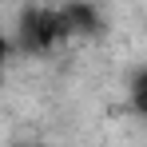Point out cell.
Segmentation results:
<instances>
[{
  "instance_id": "7a4b0ae2",
  "label": "cell",
  "mask_w": 147,
  "mask_h": 147,
  "mask_svg": "<svg viewBox=\"0 0 147 147\" xmlns=\"http://www.w3.org/2000/svg\"><path fill=\"white\" fill-rule=\"evenodd\" d=\"M131 103H135V111H139V115H147V92H135Z\"/></svg>"
},
{
  "instance_id": "3957f363",
  "label": "cell",
  "mask_w": 147,
  "mask_h": 147,
  "mask_svg": "<svg viewBox=\"0 0 147 147\" xmlns=\"http://www.w3.org/2000/svg\"><path fill=\"white\" fill-rule=\"evenodd\" d=\"M4 56H8V40H4V32H0V64H4Z\"/></svg>"
},
{
  "instance_id": "6da1fadb",
  "label": "cell",
  "mask_w": 147,
  "mask_h": 147,
  "mask_svg": "<svg viewBox=\"0 0 147 147\" xmlns=\"http://www.w3.org/2000/svg\"><path fill=\"white\" fill-rule=\"evenodd\" d=\"M20 32H24V44L36 52L52 48L60 36H68L72 28H68V20H64V12H52V8H28L24 20H20Z\"/></svg>"
}]
</instances>
